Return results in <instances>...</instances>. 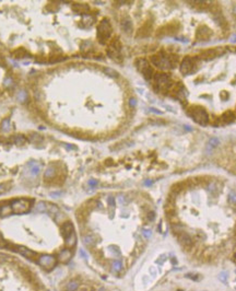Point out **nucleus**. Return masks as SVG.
I'll use <instances>...</instances> for the list:
<instances>
[{
  "label": "nucleus",
  "mask_w": 236,
  "mask_h": 291,
  "mask_svg": "<svg viewBox=\"0 0 236 291\" xmlns=\"http://www.w3.org/2000/svg\"><path fill=\"white\" fill-rule=\"evenodd\" d=\"M194 66H195V60L194 58H191V57H185V59L183 60L181 62V65H180V71L184 73V75H188L190 73L193 69H194Z\"/></svg>",
  "instance_id": "nucleus-7"
},
{
  "label": "nucleus",
  "mask_w": 236,
  "mask_h": 291,
  "mask_svg": "<svg viewBox=\"0 0 236 291\" xmlns=\"http://www.w3.org/2000/svg\"><path fill=\"white\" fill-rule=\"evenodd\" d=\"M79 288V282L77 280H71L67 283L66 286V290L67 291H77Z\"/></svg>",
  "instance_id": "nucleus-15"
},
{
  "label": "nucleus",
  "mask_w": 236,
  "mask_h": 291,
  "mask_svg": "<svg viewBox=\"0 0 236 291\" xmlns=\"http://www.w3.org/2000/svg\"><path fill=\"white\" fill-rule=\"evenodd\" d=\"M105 72L107 73L108 76H112V77H117L118 73L114 69H110V68H105Z\"/></svg>",
  "instance_id": "nucleus-22"
},
{
  "label": "nucleus",
  "mask_w": 236,
  "mask_h": 291,
  "mask_svg": "<svg viewBox=\"0 0 236 291\" xmlns=\"http://www.w3.org/2000/svg\"><path fill=\"white\" fill-rule=\"evenodd\" d=\"M189 116L194 119L196 123H198L201 126H206L209 122L208 113L201 106H193L188 109Z\"/></svg>",
  "instance_id": "nucleus-1"
},
{
  "label": "nucleus",
  "mask_w": 236,
  "mask_h": 291,
  "mask_svg": "<svg viewBox=\"0 0 236 291\" xmlns=\"http://www.w3.org/2000/svg\"><path fill=\"white\" fill-rule=\"evenodd\" d=\"M228 199H230V202H236V194L234 192H232L231 194H230V197H228Z\"/></svg>",
  "instance_id": "nucleus-29"
},
{
  "label": "nucleus",
  "mask_w": 236,
  "mask_h": 291,
  "mask_svg": "<svg viewBox=\"0 0 236 291\" xmlns=\"http://www.w3.org/2000/svg\"><path fill=\"white\" fill-rule=\"evenodd\" d=\"M10 246H11L10 249H12V251H14V252L21 254V255H23L24 257L28 258L30 261H33V262H35V263H37L38 257H39V256H37L35 252L31 251V249H28V247H24V246H14V245H10Z\"/></svg>",
  "instance_id": "nucleus-6"
},
{
  "label": "nucleus",
  "mask_w": 236,
  "mask_h": 291,
  "mask_svg": "<svg viewBox=\"0 0 236 291\" xmlns=\"http://www.w3.org/2000/svg\"><path fill=\"white\" fill-rule=\"evenodd\" d=\"M3 85H5L6 87H9V85H12V79H11V78H6Z\"/></svg>",
  "instance_id": "nucleus-31"
},
{
  "label": "nucleus",
  "mask_w": 236,
  "mask_h": 291,
  "mask_svg": "<svg viewBox=\"0 0 236 291\" xmlns=\"http://www.w3.org/2000/svg\"><path fill=\"white\" fill-rule=\"evenodd\" d=\"M129 104H130V106L131 107H135L136 106V104H137V101H136V99H130V101H129Z\"/></svg>",
  "instance_id": "nucleus-32"
},
{
  "label": "nucleus",
  "mask_w": 236,
  "mask_h": 291,
  "mask_svg": "<svg viewBox=\"0 0 236 291\" xmlns=\"http://www.w3.org/2000/svg\"><path fill=\"white\" fill-rule=\"evenodd\" d=\"M9 188H10V186H8V184L7 183L0 184V194H3V193L7 192Z\"/></svg>",
  "instance_id": "nucleus-24"
},
{
  "label": "nucleus",
  "mask_w": 236,
  "mask_h": 291,
  "mask_svg": "<svg viewBox=\"0 0 236 291\" xmlns=\"http://www.w3.org/2000/svg\"><path fill=\"white\" fill-rule=\"evenodd\" d=\"M0 210H1V208H0Z\"/></svg>",
  "instance_id": "nucleus-39"
},
{
  "label": "nucleus",
  "mask_w": 236,
  "mask_h": 291,
  "mask_svg": "<svg viewBox=\"0 0 236 291\" xmlns=\"http://www.w3.org/2000/svg\"><path fill=\"white\" fill-rule=\"evenodd\" d=\"M110 34H112V26L109 24L108 20L104 19L99 23V28H97V38H99V43L104 44L109 38Z\"/></svg>",
  "instance_id": "nucleus-2"
},
{
  "label": "nucleus",
  "mask_w": 236,
  "mask_h": 291,
  "mask_svg": "<svg viewBox=\"0 0 236 291\" xmlns=\"http://www.w3.org/2000/svg\"><path fill=\"white\" fill-rule=\"evenodd\" d=\"M1 128H2L3 130H8V129H9V119H5V121L2 122Z\"/></svg>",
  "instance_id": "nucleus-26"
},
{
  "label": "nucleus",
  "mask_w": 236,
  "mask_h": 291,
  "mask_svg": "<svg viewBox=\"0 0 236 291\" xmlns=\"http://www.w3.org/2000/svg\"><path fill=\"white\" fill-rule=\"evenodd\" d=\"M151 111H152V112L156 113V114H162V112H161V111H157V109H154V108H151Z\"/></svg>",
  "instance_id": "nucleus-35"
},
{
  "label": "nucleus",
  "mask_w": 236,
  "mask_h": 291,
  "mask_svg": "<svg viewBox=\"0 0 236 291\" xmlns=\"http://www.w3.org/2000/svg\"><path fill=\"white\" fill-rule=\"evenodd\" d=\"M142 75H143V77H144L146 80H151L152 78L154 77V71H153V69H152L151 67L149 66L142 71Z\"/></svg>",
  "instance_id": "nucleus-14"
},
{
  "label": "nucleus",
  "mask_w": 236,
  "mask_h": 291,
  "mask_svg": "<svg viewBox=\"0 0 236 291\" xmlns=\"http://www.w3.org/2000/svg\"><path fill=\"white\" fill-rule=\"evenodd\" d=\"M17 98H18V100H19L20 102L23 103V102L26 101V92L24 90H21L19 93H18V95H17Z\"/></svg>",
  "instance_id": "nucleus-19"
},
{
  "label": "nucleus",
  "mask_w": 236,
  "mask_h": 291,
  "mask_svg": "<svg viewBox=\"0 0 236 291\" xmlns=\"http://www.w3.org/2000/svg\"><path fill=\"white\" fill-rule=\"evenodd\" d=\"M54 175H55V169H52V168H48L46 170V172H45V179H49V177H54Z\"/></svg>",
  "instance_id": "nucleus-20"
},
{
  "label": "nucleus",
  "mask_w": 236,
  "mask_h": 291,
  "mask_svg": "<svg viewBox=\"0 0 236 291\" xmlns=\"http://www.w3.org/2000/svg\"><path fill=\"white\" fill-rule=\"evenodd\" d=\"M177 236H178V240H179V242L181 243V245H183L184 247H187V249L191 247V245H193V240H191V238H190L187 233L180 232V233L177 234Z\"/></svg>",
  "instance_id": "nucleus-9"
},
{
  "label": "nucleus",
  "mask_w": 236,
  "mask_h": 291,
  "mask_svg": "<svg viewBox=\"0 0 236 291\" xmlns=\"http://www.w3.org/2000/svg\"><path fill=\"white\" fill-rule=\"evenodd\" d=\"M136 65H137V68L139 69V71H143L144 69H146V67H149L150 65L148 64V61L146 60V59H143V58H140V59H138L137 61H136Z\"/></svg>",
  "instance_id": "nucleus-13"
},
{
  "label": "nucleus",
  "mask_w": 236,
  "mask_h": 291,
  "mask_svg": "<svg viewBox=\"0 0 236 291\" xmlns=\"http://www.w3.org/2000/svg\"><path fill=\"white\" fill-rule=\"evenodd\" d=\"M11 208H12V211L17 212V213H23V212H28L31 207H32V204L30 200L28 199H17L14 200L11 205Z\"/></svg>",
  "instance_id": "nucleus-5"
},
{
  "label": "nucleus",
  "mask_w": 236,
  "mask_h": 291,
  "mask_svg": "<svg viewBox=\"0 0 236 291\" xmlns=\"http://www.w3.org/2000/svg\"><path fill=\"white\" fill-rule=\"evenodd\" d=\"M60 230H61V235L65 239H67L69 235H71L75 232V228H73V224L71 221H65L61 224Z\"/></svg>",
  "instance_id": "nucleus-8"
},
{
  "label": "nucleus",
  "mask_w": 236,
  "mask_h": 291,
  "mask_svg": "<svg viewBox=\"0 0 236 291\" xmlns=\"http://www.w3.org/2000/svg\"><path fill=\"white\" fill-rule=\"evenodd\" d=\"M71 258V252L69 249H61L59 254H58V257H57V261L59 263L61 264H66L69 262V259Z\"/></svg>",
  "instance_id": "nucleus-10"
},
{
  "label": "nucleus",
  "mask_w": 236,
  "mask_h": 291,
  "mask_svg": "<svg viewBox=\"0 0 236 291\" xmlns=\"http://www.w3.org/2000/svg\"><path fill=\"white\" fill-rule=\"evenodd\" d=\"M99 291H106V290H105L104 288H99Z\"/></svg>",
  "instance_id": "nucleus-37"
},
{
  "label": "nucleus",
  "mask_w": 236,
  "mask_h": 291,
  "mask_svg": "<svg viewBox=\"0 0 236 291\" xmlns=\"http://www.w3.org/2000/svg\"><path fill=\"white\" fill-rule=\"evenodd\" d=\"M72 9L75 10L76 12H82V11H86V10H89V6L81 5V3H77V5L72 6Z\"/></svg>",
  "instance_id": "nucleus-17"
},
{
  "label": "nucleus",
  "mask_w": 236,
  "mask_h": 291,
  "mask_svg": "<svg viewBox=\"0 0 236 291\" xmlns=\"http://www.w3.org/2000/svg\"><path fill=\"white\" fill-rule=\"evenodd\" d=\"M84 244H86V245H92L93 243H94V239L91 236V235H86V236H84Z\"/></svg>",
  "instance_id": "nucleus-21"
},
{
  "label": "nucleus",
  "mask_w": 236,
  "mask_h": 291,
  "mask_svg": "<svg viewBox=\"0 0 236 291\" xmlns=\"http://www.w3.org/2000/svg\"><path fill=\"white\" fill-rule=\"evenodd\" d=\"M154 218H155V213L153 211H150L149 213H148V219L150 221H153L154 220Z\"/></svg>",
  "instance_id": "nucleus-30"
},
{
  "label": "nucleus",
  "mask_w": 236,
  "mask_h": 291,
  "mask_svg": "<svg viewBox=\"0 0 236 291\" xmlns=\"http://www.w3.org/2000/svg\"><path fill=\"white\" fill-rule=\"evenodd\" d=\"M66 240V244H67V246H68V249H72V247H75L76 246V244H77V235H76V233L73 232L72 234L71 235H69L67 239H65Z\"/></svg>",
  "instance_id": "nucleus-12"
},
{
  "label": "nucleus",
  "mask_w": 236,
  "mask_h": 291,
  "mask_svg": "<svg viewBox=\"0 0 236 291\" xmlns=\"http://www.w3.org/2000/svg\"><path fill=\"white\" fill-rule=\"evenodd\" d=\"M14 141H15V143H18V145H21V143H23L24 141H25V138H24L23 136L19 135V136H17L15 138H14Z\"/></svg>",
  "instance_id": "nucleus-25"
},
{
  "label": "nucleus",
  "mask_w": 236,
  "mask_h": 291,
  "mask_svg": "<svg viewBox=\"0 0 236 291\" xmlns=\"http://www.w3.org/2000/svg\"><path fill=\"white\" fill-rule=\"evenodd\" d=\"M235 114L233 112H231V111H227V112H225L224 114L222 115V117H221V121H222L224 124H231V123H233L234 121H235Z\"/></svg>",
  "instance_id": "nucleus-11"
},
{
  "label": "nucleus",
  "mask_w": 236,
  "mask_h": 291,
  "mask_svg": "<svg viewBox=\"0 0 236 291\" xmlns=\"http://www.w3.org/2000/svg\"><path fill=\"white\" fill-rule=\"evenodd\" d=\"M113 268L115 270H120V268H121V263L120 262H114L113 263Z\"/></svg>",
  "instance_id": "nucleus-28"
},
{
  "label": "nucleus",
  "mask_w": 236,
  "mask_h": 291,
  "mask_svg": "<svg viewBox=\"0 0 236 291\" xmlns=\"http://www.w3.org/2000/svg\"><path fill=\"white\" fill-rule=\"evenodd\" d=\"M121 26H123V28H124V31H125V32H130V31H131V28H132L131 21H130L129 19L124 20L123 22H121Z\"/></svg>",
  "instance_id": "nucleus-16"
},
{
  "label": "nucleus",
  "mask_w": 236,
  "mask_h": 291,
  "mask_svg": "<svg viewBox=\"0 0 236 291\" xmlns=\"http://www.w3.org/2000/svg\"><path fill=\"white\" fill-rule=\"evenodd\" d=\"M120 49H121V43L119 42L118 38H115V39H113V42L109 44L108 48H107V54L114 60H116L117 62H121L123 58L120 55Z\"/></svg>",
  "instance_id": "nucleus-3"
},
{
  "label": "nucleus",
  "mask_w": 236,
  "mask_h": 291,
  "mask_svg": "<svg viewBox=\"0 0 236 291\" xmlns=\"http://www.w3.org/2000/svg\"><path fill=\"white\" fill-rule=\"evenodd\" d=\"M234 13H236V7L234 8Z\"/></svg>",
  "instance_id": "nucleus-38"
},
{
  "label": "nucleus",
  "mask_w": 236,
  "mask_h": 291,
  "mask_svg": "<svg viewBox=\"0 0 236 291\" xmlns=\"http://www.w3.org/2000/svg\"><path fill=\"white\" fill-rule=\"evenodd\" d=\"M57 263H58L57 257L52 256V255H43V256H39L37 261V264H39L41 267L44 268L46 272L52 270L54 268L56 267Z\"/></svg>",
  "instance_id": "nucleus-4"
},
{
  "label": "nucleus",
  "mask_w": 236,
  "mask_h": 291,
  "mask_svg": "<svg viewBox=\"0 0 236 291\" xmlns=\"http://www.w3.org/2000/svg\"><path fill=\"white\" fill-rule=\"evenodd\" d=\"M38 171H39V169H38V166H36V168H34V169L32 170V172H33L34 174H37Z\"/></svg>",
  "instance_id": "nucleus-33"
},
{
  "label": "nucleus",
  "mask_w": 236,
  "mask_h": 291,
  "mask_svg": "<svg viewBox=\"0 0 236 291\" xmlns=\"http://www.w3.org/2000/svg\"><path fill=\"white\" fill-rule=\"evenodd\" d=\"M12 212V208H11V206H3L2 208H1V210H0V215L1 216H8V215H10Z\"/></svg>",
  "instance_id": "nucleus-18"
},
{
  "label": "nucleus",
  "mask_w": 236,
  "mask_h": 291,
  "mask_svg": "<svg viewBox=\"0 0 236 291\" xmlns=\"http://www.w3.org/2000/svg\"><path fill=\"white\" fill-rule=\"evenodd\" d=\"M232 42H236V35H233V38H231Z\"/></svg>",
  "instance_id": "nucleus-36"
},
{
  "label": "nucleus",
  "mask_w": 236,
  "mask_h": 291,
  "mask_svg": "<svg viewBox=\"0 0 236 291\" xmlns=\"http://www.w3.org/2000/svg\"><path fill=\"white\" fill-rule=\"evenodd\" d=\"M36 210L37 211H46L47 210V208H46V205L44 204V202H39L36 207Z\"/></svg>",
  "instance_id": "nucleus-23"
},
{
  "label": "nucleus",
  "mask_w": 236,
  "mask_h": 291,
  "mask_svg": "<svg viewBox=\"0 0 236 291\" xmlns=\"http://www.w3.org/2000/svg\"><path fill=\"white\" fill-rule=\"evenodd\" d=\"M143 233H144V235H146V238H149V236L151 235V232H150V231H144Z\"/></svg>",
  "instance_id": "nucleus-34"
},
{
  "label": "nucleus",
  "mask_w": 236,
  "mask_h": 291,
  "mask_svg": "<svg viewBox=\"0 0 236 291\" xmlns=\"http://www.w3.org/2000/svg\"><path fill=\"white\" fill-rule=\"evenodd\" d=\"M209 143H210V146H212V147H217L219 145V139L217 138H211L210 141H209Z\"/></svg>",
  "instance_id": "nucleus-27"
}]
</instances>
